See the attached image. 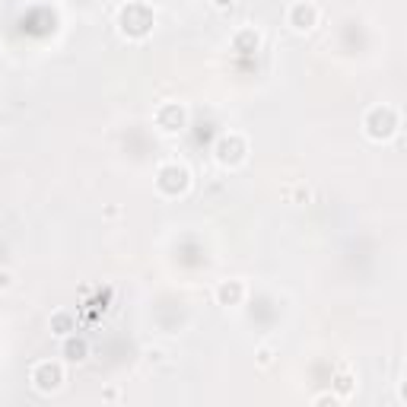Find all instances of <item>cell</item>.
I'll use <instances>...</instances> for the list:
<instances>
[{"label": "cell", "instance_id": "obj_1", "mask_svg": "<svg viewBox=\"0 0 407 407\" xmlns=\"http://www.w3.org/2000/svg\"><path fill=\"white\" fill-rule=\"evenodd\" d=\"M153 22H156V16H153V10L143 0H131L118 13V26H121V32L128 38H147L153 32Z\"/></svg>", "mask_w": 407, "mask_h": 407}, {"label": "cell", "instance_id": "obj_2", "mask_svg": "<svg viewBox=\"0 0 407 407\" xmlns=\"http://www.w3.org/2000/svg\"><path fill=\"white\" fill-rule=\"evenodd\" d=\"M363 128L369 140H388L398 131V112L392 105H372L363 118Z\"/></svg>", "mask_w": 407, "mask_h": 407}, {"label": "cell", "instance_id": "obj_3", "mask_svg": "<svg viewBox=\"0 0 407 407\" xmlns=\"http://www.w3.org/2000/svg\"><path fill=\"white\" fill-rule=\"evenodd\" d=\"M188 185H191V175H188V169L179 163H165L163 169L156 172V188L165 198H175V194L188 191Z\"/></svg>", "mask_w": 407, "mask_h": 407}, {"label": "cell", "instance_id": "obj_4", "mask_svg": "<svg viewBox=\"0 0 407 407\" xmlns=\"http://www.w3.org/2000/svg\"><path fill=\"white\" fill-rule=\"evenodd\" d=\"M29 382H32V388L42 394H51L61 388V382H64V369H61V363H51V360H42V363L32 366V372H29Z\"/></svg>", "mask_w": 407, "mask_h": 407}, {"label": "cell", "instance_id": "obj_5", "mask_svg": "<svg viewBox=\"0 0 407 407\" xmlns=\"http://www.w3.org/2000/svg\"><path fill=\"white\" fill-rule=\"evenodd\" d=\"M214 153H216V163H223V165H239L245 159V153H249V143H245L242 134H223L220 140H216Z\"/></svg>", "mask_w": 407, "mask_h": 407}, {"label": "cell", "instance_id": "obj_6", "mask_svg": "<svg viewBox=\"0 0 407 407\" xmlns=\"http://www.w3.org/2000/svg\"><path fill=\"white\" fill-rule=\"evenodd\" d=\"M286 22H290L296 32H309V29H315V22H318V10H315L312 0H296V3H290V10H286Z\"/></svg>", "mask_w": 407, "mask_h": 407}, {"label": "cell", "instance_id": "obj_7", "mask_svg": "<svg viewBox=\"0 0 407 407\" xmlns=\"http://www.w3.org/2000/svg\"><path fill=\"white\" fill-rule=\"evenodd\" d=\"M185 108L179 105V102H165V105H159V112H156V124L163 131H182L185 128Z\"/></svg>", "mask_w": 407, "mask_h": 407}, {"label": "cell", "instance_id": "obj_8", "mask_svg": "<svg viewBox=\"0 0 407 407\" xmlns=\"http://www.w3.org/2000/svg\"><path fill=\"white\" fill-rule=\"evenodd\" d=\"M242 296H245L242 280H223V283L216 286V299H220V306H239Z\"/></svg>", "mask_w": 407, "mask_h": 407}, {"label": "cell", "instance_id": "obj_9", "mask_svg": "<svg viewBox=\"0 0 407 407\" xmlns=\"http://www.w3.org/2000/svg\"><path fill=\"white\" fill-rule=\"evenodd\" d=\"M232 48H236L239 54H251V51H258V48H261V32H258V29H251V26L239 29L236 38H232Z\"/></svg>", "mask_w": 407, "mask_h": 407}, {"label": "cell", "instance_id": "obj_10", "mask_svg": "<svg viewBox=\"0 0 407 407\" xmlns=\"http://www.w3.org/2000/svg\"><path fill=\"white\" fill-rule=\"evenodd\" d=\"M51 334L54 337H67L77 331V318H73V312H67V309H57L54 315H51V322H48Z\"/></svg>", "mask_w": 407, "mask_h": 407}, {"label": "cell", "instance_id": "obj_11", "mask_svg": "<svg viewBox=\"0 0 407 407\" xmlns=\"http://www.w3.org/2000/svg\"><path fill=\"white\" fill-rule=\"evenodd\" d=\"M61 341H64V357L71 360V363H83V360L89 357V343H86L83 337L67 334V337H61Z\"/></svg>", "mask_w": 407, "mask_h": 407}, {"label": "cell", "instance_id": "obj_12", "mask_svg": "<svg viewBox=\"0 0 407 407\" xmlns=\"http://www.w3.org/2000/svg\"><path fill=\"white\" fill-rule=\"evenodd\" d=\"M353 392H357V379H353L350 372H337V376H334V398L337 401H347Z\"/></svg>", "mask_w": 407, "mask_h": 407}, {"label": "cell", "instance_id": "obj_13", "mask_svg": "<svg viewBox=\"0 0 407 407\" xmlns=\"http://www.w3.org/2000/svg\"><path fill=\"white\" fill-rule=\"evenodd\" d=\"M271 360H274L271 347H261V350H258V363H261V366H271Z\"/></svg>", "mask_w": 407, "mask_h": 407}, {"label": "cell", "instance_id": "obj_14", "mask_svg": "<svg viewBox=\"0 0 407 407\" xmlns=\"http://www.w3.org/2000/svg\"><path fill=\"white\" fill-rule=\"evenodd\" d=\"M214 7L226 13V10H232V7H236V0H214Z\"/></svg>", "mask_w": 407, "mask_h": 407}, {"label": "cell", "instance_id": "obj_15", "mask_svg": "<svg viewBox=\"0 0 407 407\" xmlns=\"http://www.w3.org/2000/svg\"><path fill=\"white\" fill-rule=\"evenodd\" d=\"M328 401H331V404H334V401H337V398H334V394H318V398H315V401H312V404H328Z\"/></svg>", "mask_w": 407, "mask_h": 407}, {"label": "cell", "instance_id": "obj_16", "mask_svg": "<svg viewBox=\"0 0 407 407\" xmlns=\"http://www.w3.org/2000/svg\"><path fill=\"white\" fill-rule=\"evenodd\" d=\"M0 286H10V274H0Z\"/></svg>", "mask_w": 407, "mask_h": 407}]
</instances>
